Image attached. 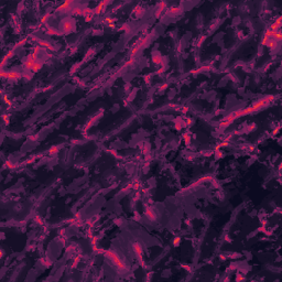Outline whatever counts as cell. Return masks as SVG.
<instances>
[{
    "instance_id": "obj_3",
    "label": "cell",
    "mask_w": 282,
    "mask_h": 282,
    "mask_svg": "<svg viewBox=\"0 0 282 282\" xmlns=\"http://www.w3.org/2000/svg\"><path fill=\"white\" fill-rule=\"evenodd\" d=\"M108 3H109V2H100L99 5L95 8L94 12H95V13H97V14H99L101 11H104V9L107 7V5H108Z\"/></svg>"
},
{
    "instance_id": "obj_1",
    "label": "cell",
    "mask_w": 282,
    "mask_h": 282,
    "mask_svg": "<svg viewBox=\"0 0 282 282\" xmlns=\"http://www.w3.org/2000/svg\"><path fill=\"white\" fill-rule=\"evenodd\" d=\"M21 74L20 73H18V72H13V70H11V72H8V73H2V77H7V78H9V79H19V78H21Z\"/></svg>"
},
{
    "instance_id": "obj_4",
    "label": "cell",
    "mask_w": 282,
    "mask_h": 282,
    "mask_svg": "<svg viewBox=\"0 0 282 282\" xmlns=\"http://www.w3.org/2000/svg\"><path fill=\"white\" fill-rule=\"evenodd\" d=\"M179 242H180V238L177 237V239H175V240H174V245H177Z\"/></svg>"
},
{
    "instance_id": "obj_2",
    "label": "cell",
    "mask_w": 282,
    "mask_h": 282,
    "mask_svg": "<svg viewBox=\"0 0 282 282\" xmlns=\"http://www.w3.org/2000/svg\"><path fill=\"white\" fill-rule=\"evenodd\" d=\"M72 5H73L72 1H66V2L62 3V5L57 8V10H59V11H68V10H70V9H73V8H72Z\"/></svg>"
}]
</instances>
